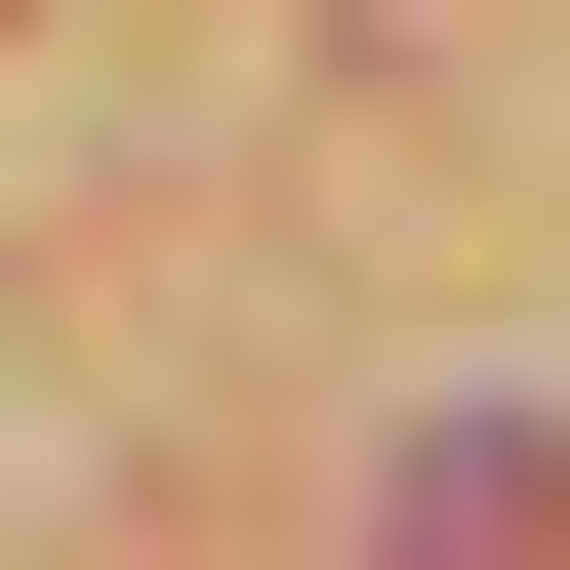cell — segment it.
Segmentation results:
<instances>
[{
  "label": "cell",
  "instance_id": "1",
  "mask_svg": "<svg viewBox=\"0 0 570 570\" xmlns=\"http://www.w3.org/2000/svg\"><path fill=\"white\" fill-rule=\"evenodd\" d=\"M367 570H570V407H407L367 449Z\"/></svg>",
  "mask_w": 570,
  "mask_h": 570
}]
</instances>
